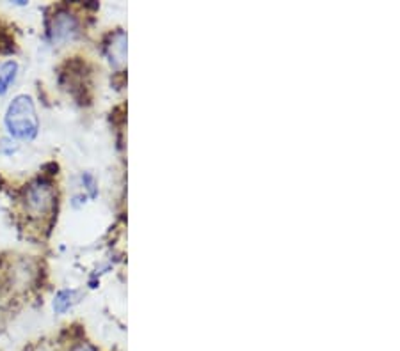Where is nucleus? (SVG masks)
<instances>
[{
	"label": "nucleus",
	"instance_id": "obj_1",
	"mask_svg": "<svg viewBox=\"0 0 400 351\" xmlns=\"http://www.w3.org/2000/svg\"><path fill=\"white\" fill-rule=\"evenodd\" d=\"M9 135L18 141H34L39 133V119L36 105L29 94H18L9 103L4 116Z\"/></svg>",
	"mask_w": 400,
	"mask_h": 351
},
{
	"label": "nucleus",
	"instance_id": "obj_8",
	"mask_svg": "<svg viewBox=\"0 0 400 351\" xmlns=\"http://www.w3.org/2000/svg\"><path fill=\"white\" fill-rule=\"evenodd\" d=\"M71 351H96V348H93L91 344H88V343H82L71 348Z\"/></svg>",
	"mask_w": 400,
	"mask_h": 351
},
{
	"label": "nucleus",
	"instance_id": "obj_2",
	"mask_svg": "<svg viewBox=\"0 0 400 351\" xmlns=\"http://www.w3.org/2000/svg\"><path fill=\"white\" fill-rule=\"evenodd\" d=\"M55 188L48 179H36L26 188L23 203L30 217H46L50 215L55 208Z\"/></svg>",
	"mask_w": 400,
	"mask_h": 351
},
{
	"label": "nucleus",
	"instance_id": "obj_5",
	"mask_svg": "<svg viewBox=\"0 0 400 351\" xmlns=\"http://www.w3.org/2000/svg\"><path fill=\"white\" fill-rule=\"evenodd\" d=\"M108 48V57L114 64H121L125 61L126 55V36L123 32L114 34L113 39H111V45H107Z\"/></svg>",
	"mask_w": 400,
	"mask_h": 351
},
{
	"label": "nucleus",
	"instance_id": "obj_7",
	"mask_svg": "<svg viewBox=\"0 0 400 351\" xmlns=\"http://www.w3.org/2000/svg\"><path fill=\"white\" fill-rule=\"evenodd\" d=\"M82 183H84V186H86V190L89 192V195H91V199H95L96 195H98V188H96L95 176H93L91 172H84L82 174Z\"/></svg>",
	"mask_w": 400,
	"mask_h": 351
},
{
	"label": "nucleus",
	"instance_id": "obj_4",
	"mask_svg": "<svg viewBox=\"0 0 400 351\" xmlns=\"http://www.w3.org/2000/svg\"><path fill=\"white\" fill-rule=\"evenodd\" d=\"M18 77V62L6 61L0 66V96H6Z\"/></svg>",
	"mask_w": 400,
	"mask_h": 351
},
{
	"label": "nucleus",
	"instance_id": "obj_3",
	"mask_svg": "<svg viewBox=\"0 0 400 351\" xmlns=\"http://www.w3.org/2000/svg\"><path fill=\"white\" fill-rule=\"evenodd\" d=\"M79 32V21H77L75 14H71L70 11H57L52 18L50 27V37L54 43H66L77 36Z\"/></svg>",
	"mask_w": 400,
	"mask_h": 351
},
{
	"label": "nucleus",
	"instance_id": "obj_6",
	"mask_svg": "<svg viewBox=\"0 0 400 351\" xmlns=\"http://www.w3.org/2000/svg\"><path fill=\"white\" fill-rule=\"evenodd\" d=\"M75 298V291L73 290H61L54 298V310L55 314H64L66 310H70V307L73 305V300Z\"/></svg>",
	"mask_w": 400,
	"mask_h": 351
}]
</instances>
